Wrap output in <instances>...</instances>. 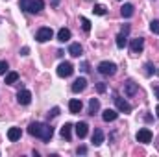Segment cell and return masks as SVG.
<instances>
[{
  "instance_id": "1",
  "label": "cell",
  "mask_w": 159,
  "mask_h": 157,
  "mask_svg": "<svg viewBox=\"0 0 159 157\" xmlns=\"http://www.w3.org/2000/svg\"><path fill=\"white\" fill-rule=\"evenodd\" d=\"M28 133H30L32 137H37L41 141L48 142V141L52 139V135H54V128H52L50 124H46V122H32V124L28 126Z\"/></svg>"
},
{
  "instance_id": "2",
  "label": "cell",
  "mask_w": 159,
  "mask_h": 157,
  "mask_svg": "<svg viewBox=\"0 0 159 157\" xmlns=\"http://www.w3.org/2000/svg\"><path fill=\"white\" fill-rule=\"evenodd\" d=\"M20 9L32 15H37L44 9V0H20Z\"/></svg>"
},
{
  "instance_id": "3",
  "label": "cell",
  "mask_w": 159,
  "mask_h": 157,
  "mask_svg": "<svg viewBox=\"0 0 159 157\" xmlns=\"http://www.w3.org/2000/svg\"><path fill=\"white\" fill-rule=\"evenodd\" d=\"M113 102H115V105H117V109H119L120 113H131V109H133L131 104H128L117 91H113Z\"/></svg>"
},
{
  "instance_id": "4",
  "label": "cell",
  "mask_w": 159,
  "mask_h": 157,
  "mask_svg": "<svg viewBox=\"0 0 159 157\" xmlns=\"http://www.w3.org/2000/svg\"><path fill=\"white\" fill-rule=\"evenodd\" d=\"M98 72H100L102 76H115L117 65H115L113 61H102V63L98 65Z\"/></svg>"
},
{
  "instance_id": "5",
  "label": "cell",
  "mask_w": 159,
  "mask_h": 157,
  "mask_svg": "<svg viewBox=\"0 0 159 157\" xmlns=\"http://www.w3.org/2000/svg\"><path fill=\"white\" fill-rule=\"evenodd\" d=\"M54 37V32H52V28H48V26H43L39 28L37 32H35V41L37 43H46V41H50Z\"/></svg>"
},
{
  "instance_id": "6",
  "label": "cell",
  "mask_w": 159,
  "mask_h": 157,
  "mask_svg": "<svg viewBox=\"0 0 159 157\" xmlns=\"http://www.w3.org/2000/svg\"><path fill=\"white\" fill-rule=\"evenodd\" d=\"M135 139H137V142L150 144V142H152V139H154V135H152V131H150L148 128H143V129H139V131H137Z\"/></svg>"
},
{
  "instance_id": "7",
  "label": "cell",
  "mask_w": 159,
  "mask_h": 157,
  "mask_svg": "<svg viewBox=\"0 0 159 157\" xmlns=\"http://www.w3.org/2000/svg\"><path fill=\"white\" fill-rule=\"evenodd\" d=\"M143 50H144V37H135V39L129 41V52H131L133 56L141 54Z\"/></svg>"
},
{
  "instance_id": "8",
  "label": "cell",
  "mask_w": 159,
  "mask_h": 157,
  "mask_svg": "<svg viewBox=\"0 0 159 157\" xmlns=\"http://www.w3.org/2000/svg\"><path fill=\"white\" fill-rule=\"evenodd\" d=\"M72 72H74V67H72V63H69V61H63V63L57 67V76H59V78H69V76H72Z\"/></svg>"
},
{
  "instance_id": "9",
  "label": "cell",
  "mask_w": 159,
  "mask_h": 157,
  "mask_svg": "<svg viewBox=\"0 0 159 157\" xmlns=\"http://www.w3.org/2000/svg\"><path fill=\"white\" fill-rule=\"evenodd\" d=\"M128 34H129V24H126L122 30H120V34L117 35V48H124L126 44H128Z\"/></svg>"
},
{
  "instance_id": "10",
  "label": "cell",
  "mask_w": 159,
  "mask_h": 157,
  "mask_svg": "<svg viewBox=\"0 0 159 157\" xmlns=\"http://www.w3.org/2000/svg\"><path fill=\"white\" fill-rule=\"evenodd\" d=\"M17 102H19L20 105H28V104L32 102V92H30L28 89L19 91V92H17Z\"/></svg>"
},
{
  "instance_id": "11",
  "label": "cell",
  "mask_w": 159,
  "mask_h": 157,
  "mask_svg": "<svg viewBox=\"0 0 159 157\" xmlns=\"http://www.w3.org/2000/svg\"><path fill=\"white\" fill-rule=\"evenodd\" d=\"M137 92H139V87H137L135 81H131V79L124 81V94L126 96H135Z\"/></svg>"
},
{
  "instance_id": "12",
  "label": "cell",
  "mask_w": 159,
  "mask_h": 157,
  "mask_svg": "<svg viewBox=\"0 0 159 157\" xmlns=\"http://www.w3.org/2000/svg\"><path fill=\"white\" fill-rule=\"evenodd\" d=\"M20 137H22V131H20V128H9L7 129V139H9V142H17V141H20Z\"/></svg>"
},
{
  "instance_id": "13",
  "label": "cell",
  "mask_w": 159,
  "mask_h": 157,
  "mask_svg": "<svg viewBox=\"0 0 159 157\" xmlns=\"http://www.w3.org/2000/svg\"><path fill=\"white\" fill-rule=\"evenodd\" d=\"M74 128H76V135H78V139H85V137H87V133H89V126H87V122H78Z\"/></svg>"
},
{
  "instance_id": "14",
  "label": "cell",
  "mask_w": 159,
  "mask_h": 157,
  "mask_svg": "<svg viewBox=\"0 0 159 157\" xmlns=\"http://www.w3.org/2000/svg\"><path fill=\"white\" fill-rule=\"evenodd\" d=\"M85 87H87V79L85 78H78V79H74V83H72V92H81V91H85Z\"/></svg>"
},
{
  "instance_id": "15",
  "label": "cell",
  "mask_w": 159,
  "mask_h": 157,
  "mask_svg": "<svg viewBox=\"0 0 159 157\" xmlns=\"http://www.w3.org/2000/svg\"><path fill=\"white\" fill-rule=\"evenodd\" d=\"M98 111H100V100H98V98H91V100H89L87 115H91V117H93V115H96Z\"/></svg>"
},
{
  "instance_id": "16",
  "label": "cell",
  "mask_w": 159,
  "mask_h": 157,
  "mask_svg": "<svg viewBox=\"0 0 159 157\" xmlns=\"http://www.w3.org/2000/svg\"><path fill=\"white\" fill-rule=\"evenodd\" d=\"M69 109H70V113H72V115H78L80 111L83 109L81 100H78V98H72V100L69 102Z\"/></svg>"
},
{
  "instance_id": "17",
  "label": "cell",
  "mask_w": 159,
  "mask_h": 157,
  "mask_svg": "<svg viewBox=\"0 0 159 157\" xmlns=\"http://www.w3.org/2000/svg\"><path fill=\"white\" fill-rule=\"evenodd\" d=\"M69 54H70L72 57H80V56L83 54V46H81L80 43H70V46H69Z\"/></svg>"
},
{
  "instance_id": "18",
  "label": "cell",
  "mask_w": 159,
  "mask_h": 157,
  "mask_svg": "<svg viewBox=\"0 0 159 157\" xmlns=\"http://www.w3.org/2000/svg\"><path fill=\"white\" fill-rule=\"evenodd\" d=\"M119 118V111H115V109H106L104 113H102V120L104 122H113V120H117Z\"/></svg>"
},
{
  "instance_id": "19",
  "label": "cell",
  "mask_w": 159,
  "mask_h": 157,
  "mask_svg": "<svg viewBox=\"0 0 159 157\" xmlns=\"http://www.w3.org/2000/svg\"><path fill=\"white\" fill-rule=\"evenodd\" d=\"M133 13H135V7H133V4H124V6L120 7V15H122L124 19H129Z\"/></svg>"
},
{
  "instance_id": "20",
  "label": "cell",
  "mask_w": 159,
  "mask_h": 157,
  "mask_svg": "<svg viewBox=\"0 0 159 157\" xmlns=\"http://www.w3.org/2000/svg\"><path fill=\"white\" fill-rule=\"evenodd\" d=\"M59 133H61V137H63L65 141H70V137H72V124L67 122L65 126H61V131H59Z\"/></svg>"
},
{
  "instance_id": "21",
  "label": "cell",
  "mask_w": 159,
  "mask_h": 157,
  "mask_svg": "<svg viewBox=\"0 0 159 157\" xmlns=\"http://www.w3.org/2000/svg\"><path fill=\"white\" fill-rule=\"evenodd\" d=\"M91 139H93V144H94V146H100V144L104 142V131H102V129H94Z\"/></svg>"
},
{
  "instance_id": "22",
  "label": "cell",
  "mask_w": 159,
  "mask_h": 157,
  "mask_svg": "<svg viewBox=\"0 0 159 157\" xmlns=\"http://www.w3.org/2000/svg\"><path fill=\"white\" fill-rule=\"evenodd\" d=\"M70 37H72V34H70L69 28H61V30L57 32V41H59V43H67Z\"/></svg>"
},
{
  "instance_id": "23",
  "label": "cell",
  "mask_w": 159,
  "mask_h": 157,
  "mask_svg": "<svg viewBox=\"0 0 159 157\" xmlns=\"http://www.w3.org/2000/svg\"><path fill=\"white\" fill-rule=\"evenodd\" d=\"M19 81V72H7L6 74V85H13V83H17Z\"/></svg>"
},
{
  "instance_id": "24",
  "label": "cell",
  "mask_w": 159,
  "mask_h": 157,
  "mask_svg": "<svg viewBox=\"0 0 159 157\" xmlns=\"http://www.w3.org/2000/svg\"><path fill=\"white\" fill-rule=\"evenodd\" d=\"M154 72H156V67H154L150 61H148V63H144V76H148V78H150Z\"/></svg>"
},
{
  "instance_id": "25",
  "label": "cell",
  "mask_w": 159,
  "mask_h": 157,
  "mask_svg": "<svg viewBox=\"0 0 159 157\" xmlns=\"http://www.w3.org/2000/svg\"><path fill=\"white\" fill-rule=\"evenodd\" d=\"M93 11H94V15H100V17H102V15H106L107 9H106V6H102V4H96V6L93 7Z\"/></svg>"
},
{
  "instance_id": "26",
  "label": "cell",
  "mask_w": 159,
  "mask_h": 157,
  "mask_svg": "<svg viewBox=\"0 0 159 157\" xmlns=\"http://www.w3.org/2000/svg\"><path fill=\"white\" fill-rule=\"evenodd\" d=\"M81 28H83L85 34H89V32H91V20L85 19V17H81Z\"/></svg>"
},
{
  "instance_id": "27",
  "label": "cell",
  "mask_w": 159,
  "mask_h": 157,
  "mask_svg": "<svg viewBox=\"0 0 159 157\" xmlns=\"http://www.w3.org/2000/svg\"><path fill=\"white\" fill-rule=\"evenodd\" d=\"M7 69H9V65H7V61H0V76H4V74H7Z\"/></svg>"
},
{
  "instance_id": "28",
  "label": "cell",
  "mask_w": 159,
  "mask_h": 157,
  "mask_svg": "<svg viewBox=\"0 0 159 157\" xmlns=\"http://www.w3.org/2000/svg\"><path fill=\"white\" fill-rule=\"evenodd\" d=\"M150 30H152V34H157L159 35V20H152L150 22Z\"/></svg>"
},
{
  "instance_id": "29",
  "label": "cell",
  "mask_w": 159,
  "mask_h": 157,
  "mask_svg": "<svg viewBox=\"0 0 159 157\" xmlns=\"http://www.w3.org/2000/svg\"><path fill=\"white\" fill-rule=\"evenodd\" d=\"M96 91L102 94V92H106V91H107V85H106L104 81H98V83H96Z\"/></svg>"
},
{
  "instance_id": "30",
  "label": "cell",
  "mask_w": 159,
  "mask_h": 157,
  "mask_svg": "<svg viewBox=\"0 0 159 157\" xmlns=\"http://www.w3.org/2000/svg\"><path fill=\"white\" fill-rule=\"evenodd\" d=\"M59 115V107H52V111H48V118H54Z\"/></svg>"
},
{
  "instance_id": "31",
  "label": "cell",
  "mask_w": 159,
  "mask_h": 157,
  "mask_svg": "<svg viewBox=\"0 0 159 157\" xmlns=\"http://www.w3.org/2000/svg\"><path fill=\"white\" fill-rule=\"evenodd\" d=\"M80 70H83V72H89V70H91V69H89V63H87V61H83V63H81V67H80Z\"/></svg>"
},
{
  "instance_id": "32",
  "label": "cell",
  "mask_w": 159,
  "mask_h": 157,
  "mask_svg": "<svg viewBox=\"0 0 159 157\" xmlns=\"http://www.w3.org/2000/svg\"><path fill=\"white\" fill-rule=\"evenodd\" d=\"M76 154H78V155H85V154H87V148H85V146H80L78 150H76Z\"/></svg>"
},
{
  "instance_id": "33",
  "label": "cell",
  "mask_w": 159,
  "mask_h": 157,
  "mask_svg": "<svg viewBox=\"0 0 159 157\" xmlns=\"http://www.w3.org/2000/svg\"><path fill=\"white\" fill-rule=\"evenodd\" d=\"M28 52H30V48H28V46H24V48L20 50V56H28Z\"/></svg>"
},
{
  "instance_id": "34",
  "label": "cell",
  "mask_w": 159,
  "mask_h": 157,
  "mask_svg": "<svg viewBox=\"0 0 159 157\" xmlns=\"http://www.w3.org/2000/svg\"><path fill=\"white\" fill-rule=\"evenodd\" d=\"M154 92H156V96H157V100H159V85H156V87H154Z\"/></svg>"
},
{
  "instance_id": "35",
  "label": "cell",
  "mask_w": 159,
  "mask_h": 157,
  "mask_svg": "<svg viewBox=\"0 0 159 157\" xmlns=\"http://www.w3.org/2000/svg\"><path fill=\"white\" fill-rule=\"evenodd\" d=\"M156 115H157V118H159V105L156 107Z\"/></svg>"
},
{
  "instance_id": "36",
  "label": "cell",
  "mask_w": 159,
  "mask_h": 157,
  "mask_svg": "<svg viewBox=\"0 0 159 157\" xmlns=\"http://www.w3.org/2000/svg\"><path fill=\"white\" fill-rule=\"evenodd\" d=\"M157 74H159V70H157Z\"/></svg>"
}]
</instances>
